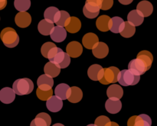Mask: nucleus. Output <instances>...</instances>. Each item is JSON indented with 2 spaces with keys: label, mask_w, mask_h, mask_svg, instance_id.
Returning a JSON list of instances; mask_svg holds the SVG:
<instances>
[{
  "label": "nucleus",
  "mask_w": 157,
  "mask_h": 126,
  "mask_svg": "<svg viewBox=\"0 0 157 126\" xmlns=\"http://www.w3.org/2000/svg\"><path fill=\"white\" fill-rule=\"evenodd\" d=\"M49 61L55 63L60 69L68 67L71 63V57L60 48L55 46L52 48L47 55Z\"/></svg>",
  "instance_id": "nucleus-1"
},
{
  "label": "nucleus",
  "mask_w": 157,
  "mask_h": 126,
  "mask_svg": "<svg viewBox=\"0 0 157 126\" xmlns=\"http://www.w3.org/2000/svg\"><path fill=\"white\" fill-rule=\"evenodd\" d=\"M12 89L18 95H29L34 89L33 81L28 78H18L14 81Z\"/></svg>",
  "instance_id": "nucleus-2"
},
{
  "label": "nucleus",
  "mask_w": 157,
  "mask_h": 126,
  "mask_svg": "<svg viewBox=\"0 0 157 126\" xmlns=\"http://www.w3.org/2000/svg\"><path fill=\"white\" fill-rule=\"evenodd\" d=\"M0 38L3 44L8 48H14L18 45L19 42V37L16 31L10 27L5 28L0 34Z\"/></svg>",
  "instance_id": "nucleus-3"
},
{
  "label": "nucleus",
  "mask_w": 157,
  "mask_h": 126,
  "mask_svg": "<svg viewBox=\"0 0 157 126\" xmlns=\"http://www.w3.org/2000/svg\"><path fill=\"white\" fill-rule=\"evenodd\" d=\"M140 80V75H136L132 73L129 69H124L120 71L118 74L117 81L121 85L130 86L135 85L137 84Z\"/></svg>",
  "instance_id": "nucleus-4"
},
{
  "label": "nucleus",
  "mask_w": 157,
  "mask_h": 126,
  "mask_svg": "<svg viewBox=\"0 0 157 126\" xmlns=\"http://www.w3.org/2000/svg\"><path fill=\"white\" fill-rule=\"evenodd\" d=\"M120 70L118 68L111 66V67L104 69V75L102 78L100 80V82L103 85H109L111 83H116L117 81L118 74H119Z\"/></svg>",
  "instance_id": "nucleus-5"
},
{
  "label": "nucleus",
  "mask_w": 157,
  "mask_h": 126,
  "mask_svg": "<svg viewBox=\"0 0 157 126\" xmlns=\"http://www.w3.org/2000/svg\"><path fill=\"white\" fill-rule=\"evenodd\" d=\"M128 69L134 75H142L149 70V68L143 60L136 58L130 61L128 65Z\"/></svg>",
  "instance_id": "nucleus-6"
},
{
  "label": "nucleus",
  "mask_w": 157,
  "mask_h": 126,
  "mask_svg": "<svg viewBox=\"0 0 157 126\" xmlns=\"http://www.w3.org/2000/svg\"><path fill=\"white\" fill-rule=\"evenodd\" d=\"M152 120L149 115L141 114L140 115H134L129 118L127 126H151Z\"/></svg>",
  "instance_id": "nucleus-7"
},
{
  "label": "nucleus",
  "mask_w": 157,
  "mask_h": 126,
  "mask_svg": "<svg viewBox=\"0 0 157 126\" xmlns=\"http://www.w3.org/2000/svg\"><path fill=\"white\" fill-rule=\"evenodd\" d=\"M100 6L92 2L86 1L85 5L83 8V13L87 18H95L100 13Z\"/></svg>",
  "instance_id": "nucleus-8"
},
{
  "label": "nucleus",
  "mask_w": 157,
  "mask_h": 126,
  "mask_svg": "<svg viewBox=\"0 0 157 126\" xmlns=\"http://www.w3.org/2000/svg\"><path fill=\"white\" fill-rule=\"evenodd\" d=\"M83 52V46L78 41H73L67 44L66 47V53L71 58H78Z\"/></svg>",
  "instance_id": "nucleus-9"
},
{
  "label": "nucleus",
  "mask_w": 157,
  "mask_h": 126,
  "mask_svg": "<svg viewBox=\"0 0 157 126\" xmlns=\"http://www.w3.org/2000/svg\"><path fill=\"white\" fill-rule=\"evenodd\" d=\"M104 69L98 64L92 65L87 70V75L93 81H100L104 75Z\"/></svg>",
  "instance_id": "nucleus-10"
},
{
  "label": "nucleus",
  "mask_w": 157,
  "mask_h": 126,
  "mask_svg": "<svg viewBox=\"0 0 157 126\" xmlns=\"http://www.w3.org/2000/svg\"><path fill=\"white\" fill-rule=\"evenodd\" d=\"M15 22L18 27L27 28L32 22V17L29 12H20L15 15Z\"/></svg>",
  "instance_id": "nucleus-11"
},
{
  "label": "nucleus",
  "mask_w": 157,
  "mask_h": 126,
  "mask_svg": "<svg viewBox=\"0 0 157 126\" xmlns=\"http://www.w3.org/2000/svg\"><path fill=\"white\" fill-rule=\"evenodd\" d=\"M50 37L55 42H61L64 41L67 37V31L64 27L57 26L52 29Z\"/></svg>",
  "instance_id": "nucleus-12"
},
{
  "label": "nucleus",
  "mask_w": 157,
  "mask_h": 126,
  "mask_svg": "<svg viewBox=\"0 0 157 126\" xmlns=\"http://www.w3.org/2000/svg\"><path fill=\"white\" fill-rule=\"evenodd\" d=\"M106 110L110 114H117L122 108V102L121 100L115 98H110L106 101Z\"/></svg>",
  "instance_id": "nucleus-13"
},
{
  "label": "nucleus",
  "mask_w": 157,
  "mask_h": 126,
  "mask_svg": "<svg viewBox=\"0 0 157 126\" xmlns=\"http://www.w3.org/2000/svg\"><path fill=\"white\" fill-rule=\"evenodd\" d=\"M46 107L50 112H58L62 108L63 101L62 100L58 98L56 95H52L46 101Z\"/></svg>",
  "instance_id": "nucleus-14"
},
{
  "label": "nucleus",
  "mask_w": 157,
  "mask_h": 126,
  "mask_svg": "<svg viewBox=\"0 0 157 126\" xmlns=\"http://www.w3.org/2000/svg\"><path fill=\"white\" fill-rule=\"evenodd\" d=\"M52 123L51 116L47 113L41 112L38 114L31 122L30 126H50Z\"/></svg>",
  "instance_id": "nucleus-15"
},
{
  "label": "nucleus",
  "mask_w": 157,
  "mask_h": 126,
  "mask_svg": "<svg viewBox=\"0 0 157 126\" xmlns=\"http://www.w3.org/2000/svg\"><path fill=\"white\" fill-rule=\"evenodd\" d=\"M37 85H38V89H40L41 90H50L54 85L53 78L45 75V74L41 75V76L38 77V80H37Z\"/></svg>",
  "instance_id": "nucleus-16"
},
{
  "label": "nucleus",
  "mask_w": 157,
  "mask_h": 126,
  "mask_svg": "<svg viewBox=\"0 0 157 126\" xmlns=\"http://www.w3.org/2000/svg\"><path fill=\"white\" fill-rule=\"evenodd\" d=\"M15 98V93L13 89L9 87H5L0 90V101L4 104H10Z\"/></svg>",
  "instance_id": "nucleus-17"
},
{
  "label": "nucleus",
  "mask_w": 157,
  "mask_h": 126,
  "mask_svg": "<svg viewBox=\"0 0 157 126\" xmlns=\"http://www.w3.org/2000/svg\"><path fill=\"white\" fill-rule=\"evenodd\" d=\"M99 42V38L98 35L92 32H89L84 35L82 38V44L84 47L87 49H92Z\"/></svg>",
  "instance_id": "nucleus-18"
},
{
  "label": "nucleus",
  "mask_w": 157,
  "mask_h": 126,
  "mask_svg": "<svg viewBox=\"0 0 157 126\" xmlns=\"http://www.w3.org/2000/svg\"><path fill=\"white\" fill-rule=\"evenodd\" d=\"M144 21V16L141 14L140 12L135 9V10H132L129 12L128 15H127V22H130V24L136 26H140L142 25V23Z\"/></svg>",
  "instance_id": "nucleus-19"
},
{
  "label": "nucleus",
  "mask_w": 157,
  "mask_h": 126,
  "mask_svg": "<svg viewBox=\"0 0 157 126\" xmlns=\"http://www.w3.org/2000/svg\"><path fill=\"white\" fill-rule=\"evenodd\" d=\"M124 26V21L122 18L114 16L110 18L109 21V30L113 33H120Z\"/></svg>",
  "instance_id": "nucleus-20"
},
{
  "label": "nucleus",
  "mask_w": 157,
  "mask_h": 126,
  "mask_svg": "<svg viewBox=\"0 0 157 126\" xmlns=\"http://www.w3.org/2000/svg\"><path fill=\"white\" fill-rule=\"evenodd\" d=\"M55 94L60 99H67L71 94V87L65 83L58 85L55 89Z\"/></svg>",
  "instance_id": "nucleus-21"
},
{
  "label": "nucleus",
  "mask_w": 157,
  "mask_h": 126,
  "mask_svg": "<svg viewBox=\"0 0 157 126\" xmlns=\"http://www.w3.org/2000/svg\"><path fill=\"white\" fill-rule=\"evenodd\" d=\"M92 53L96 58H104L108 55L109 48L106 43L98 42V45L94 48L92 49Z\"/></svg>",
  "instance_id": "nucleus-22"
},
{
  "label": "nucleus",
  "mask_w": 157,
  "mask_h": 126,
  "mask_svg": "<svg viewBox=\"0 0 157 126\" xmlns=\"http://www.w3.org/2000/svg\"><path fill=\"white\" fill-rule=\"evenodd\" d=\"M60 16V11L58 8L56 7H48L45 9L44 12V19L50 22L55 23L58 21V18Z\"/></svg>",
  "instance_id": "nucleus-23"
},
{
  "label": "nucleus",
  "mask_w": 157,
  "mask_h": 126,
  "mask_svg": "<svg viewBox=\"0 0 157 126\" xmlns=\"http://www.w3.org/2000/svg\"><path fill=\"white\" fill-rule=\"evenodd\" d=\"M136 10L141 12L143 15L145 17H148L153 13V6L152 3L149 1H141L138 3L136 6Z\"/></svg>",
  "instance_id": "nucleus-24"
},
{
  "label": "nucleus",
  "mask_w": 157,
  "mask_h": 126,
  "mask_svg": "<svg viewBox=\"0 0 157 126\" xmlns=\"http://www.w3.org/2000/svg\"><path fill=\"white\" fill-rule=\"evenodd\" d=\"M107 95L109 98H117V99H121L124 95V90L121 85L113 83V85L109 86L108 89H107Z\"/></svg>",
  "instance_id": "nucleus-25"
},
{
  "label": "nucleus",
  "mask_w": 157,
  "mask_h": 126,
  "mask_svg": "<svg viewBox=\"0 0 157 126\" xmlns=\"http://www.w3.org/2000/svg\"><path fill=\"white\" fill-rule=\"evenodd\" d=\"M81 28V22L79 18L77 17L71 16L70 18L68 24L65 26V29L67 32L70 33H76L79 32Z\"/></svg>",
  "instance_id": "nucleus-26"
},
{
  "label": "nucleus",
  "mask_w": 157,
  "mask_h": 126,
  "mask_svg": "<svg viewBox=\"0 0 157 126\" xmlns=\"http://www.w3.org/2000/svg\"><path fill=\"white\" fill-rule=\"evenodd\" d=\"M55 27L54 23L50 22L45 19H43L39 22L38 25V30L41 35H49L52 29Z\"/></svg>",
  "instance_id": "nucleus-27"
},
{
  "label": "nucleus",
  "mask_w": 157,
  "mask_h": 126,
  "mask_svg": "<svg viewBox=\"0 0 157 126\" xmlns=\"http://www.w3.org/2000/svg\"><path fill=\"white\" fill-rule=\"evenodd\" d=\"M44 72L45 75H49L52 78H55L58 76L61 72V69L58 67L55 63H52L51 61L46 63L44 67Z\"/></svg>",
  "instance_id": "nucleus-28"
},
{
  "label": "nucleus",
  "mask_w": 157,
  "mask_h": 126,
  "mask_svg": "<svg viewBox=\"0 0 157 126\" xmlns=\"http://www.w3.org/2000/svg\"><path fill=\"white\" fill-rule=\"evenodd\" d=\"M82 97L83 92L81 89L76 86H73L71 88V94L67 100L71 103H78L82 99Z\"/></svg>",
  "instance_id": "nucleus-29"
},
{
  "label": "nucleus",
  "mask_w": 157,
  "mask_h": 126,
  "mask_svg": "<svg viewBox=\"0 0 157 126\" xmlns=\"http://www.w3.org/2000/svg\"><path fill=\"white\" fill-rule=\"evenodd\" d=\"M110 18L108 15H101L96 21V26L101 32H107L109 30V21Z\"/></svg>",
  "instance_id": "nucleus-30"
},
{
  "label": "nucleus",
  "mask_w": 157,
  "mask_h": 126,
  "mask_svg": "<svg viewBox=\"0 0 157 126\" xmlns=\"http://www.w3.org/2000/svg\"><path fill=\"white\" fill-rule=\"evenodd\" d=\"M135 32H136V27L128 22H124V26L120 33L124 38H130L134 35Z\"/></svg>",
  "instance_id": "nucleus-31"
},
{
  "label": "nucleus",
  "mask_w": 157,
  "mask_h": 126,
  "mask_svg": "<svg viewBox=\"0 0 157 126\" xmlns=\"http://www.w3.org/2000/svg\"><path fill=\"white\" fill-rule=\"evenodd\" d=\"M136 58H140L141 60H143V61L146 63V65H147V67L149 68V69L151 68L152 63H153V57L151 52L146 50L141 51V52H140L139 53H138Z\"/></svg>",
  "instance_id": "nucleus-32"
},
{
  "label": "nucleus",
  "mask_w": 157,
  "mask_h": 126,
  "mask_svg": "<svg viewBox=\"0 0 157 126\" xmlns=\"http://www.w3.org/2000/svg\"><path fill=\"white\" fill-rule=\"evenodd\" d=\"M14 6L19 12H26L31 6L30 0H15Z\"/></svg>",
  "instance_id": "nucleus-33"
},
{
  "label": "nucleus",
  "mask_w": 157,
  "mask_h": 126,
  "mask_svg": "<svg viewBox=\"0 0 157 126\" xmlns=\"http://www.w3.org/2000/svg\"><path fill=\"white\" fill-rule=\"evenodd\" d=\"M71 16L69 13L66 11L61 10L60 11V16L58 18V21L55 22V24L58 26H61V27H65L67 24H68L69 21H70Z\"/></svg>",
  "instance_id": "nucleus-34"
},
{
  "label": "nucleus",
  "mask_w": 157,
  "mask_h": 126,
  "mask_svg": "<svg viewBox=\"0 0 157 126\" xmlns=\"http://www.w3.org/2000/svg\"><path fill=\"white\" fill-rule=\"evenodd\" d=\"M36 95L40 100L41 101H47L52 95H53V90L50 89V90H41L40 89H37L36 90Z\"/></svg>",
  "instance_id": "nucleus-35"
},
{
  "label": "nucleus",
  "mask_w": 157,
  "mask_h": 126,
  "mask_svg": "<svg viewBox=\"0 0 157 126\" xmlns=\"http://www.w3.org/2000/svg\"><path fill=\"white\" fill-rule=\"evenodd\" d=\"M110 120L108 117L107 116H99L96 118L94 121V124L97 126H110Z\"/></svg>",
  "instance_id": "nucleus-36"
},
{
  "label": "nucleus",
  "mask_w": 157,
  "mask_h": 126,
  "mask_svg": "<svg viewBox=\"0 0 157 126\" xmlns=\"http://www.w3.org/2000/svg\"><path fill=\"white\" fill-rule=\"evenodd\" d=\"M56 46V45L53 42H51V41H48V42L44 43L41 46V55L44 57V58H47V55L48 53V52L50 51V49L52 48L55 47Z\"/></svg>",
  "instance_id": "nucleus-37"
},
{
  "label": "nucleus",
  "mask_w": 157,
  "mask_h": 126,
  "mask_svg": "<svg viewBox=\"0 0 157 126\" xmlns=\"http://www.w3.org/2000/svg\"><path fill=\"white\" fill-rule=\"evenodd\" d=\"M113 5V0H102L101 5V9L102 10H108L111 9Z\"/></svg>",
  "instance_id": "nucleus-38"
},
{
  "label": "nucleus",
  "mask_w": 157,
  "mask_h": 126,
  "mask_svg": "<svg viewBox=\"0 0 157 126\" xmlns=\"http://www.w3.org/2000/svg\"><path fill=\"white\" fill-rule=\"evenodd\" d=\"M7 5V0H0V10H2Z\"/></svg>",
  "instance_id": "nucleus-39"
},
{
  "label": "nucleus",
  "mask_w": 157,
  "mask_h": 126,
  "mask_svg": "<svg viewBox=\"0 0 157 126\" xmlns=\"http://www.w3.org/2000/svg\"><path fill=\"white\" fill-rule=\"evenodd\" d=\"M118 1L123 5H130V3L133 2V0H118Z\"/></svg>",
  "instance_id": "nucleus-40"
},
{
  "label": "nucleus",
  "mask_w": 157,
  "mask_h": 126,
  "mask_svg": "<svg viewBox=\"0 0 157 126\" xmlns=\"http://www.w3.org/2000/svg\"><path fill=\"white\" fill-rule=\"evenodd\" d=\"M86 1H89V2H94L96 3V4H98V6L101 7V2H102V0H86ZM101 9V8H100Z\"/></svg>",
  "instance_id": "nucleus-41"
},
{
  "label": "nucleus",
  "mask_w": 157,
  "mask_h": 126,
  "mask_svg": "<svg viewBox=\"0 0 157 126\" xmlns=\"http://www.w3.org/2000/svg\"><path fill=\"white\" fill-rule=\"evenodd\" d=\"M110 126H119V124L116 122H110Z\"/></svg>",
  "instance_id": "nucleus-42"
},
{
  "label": "nucleus",
  "mask_w": 157,
  "mask_h": 126,
  "mask_svg": "<svg viewBox=\"0 0 157 126\" xmlns=\"http://www.w3.org/2000/svg\"><path fill=\"white\" fill-rule=\"evenodd\" d=\"M53 126H64V125L62 124H60V123H56V124H53Z\"/></svg>",
  "instance_id": "nucleus-43"
},
{
  "label": "nucleus",
  "mask_w": 157,
  "mask_h": 126,
  "mask_svg": "<svg viewBox=\"0 0 157 126\" xmlns=\"http://www.w3.org/2000/svg\"><path fill=\"white\" fill-rule=\"evenodd\" d=\"M87 126H97L96 124H88V125H87Z\"/></svg>",
  "instance_id": "nucleus-44"
}]
</instances>
